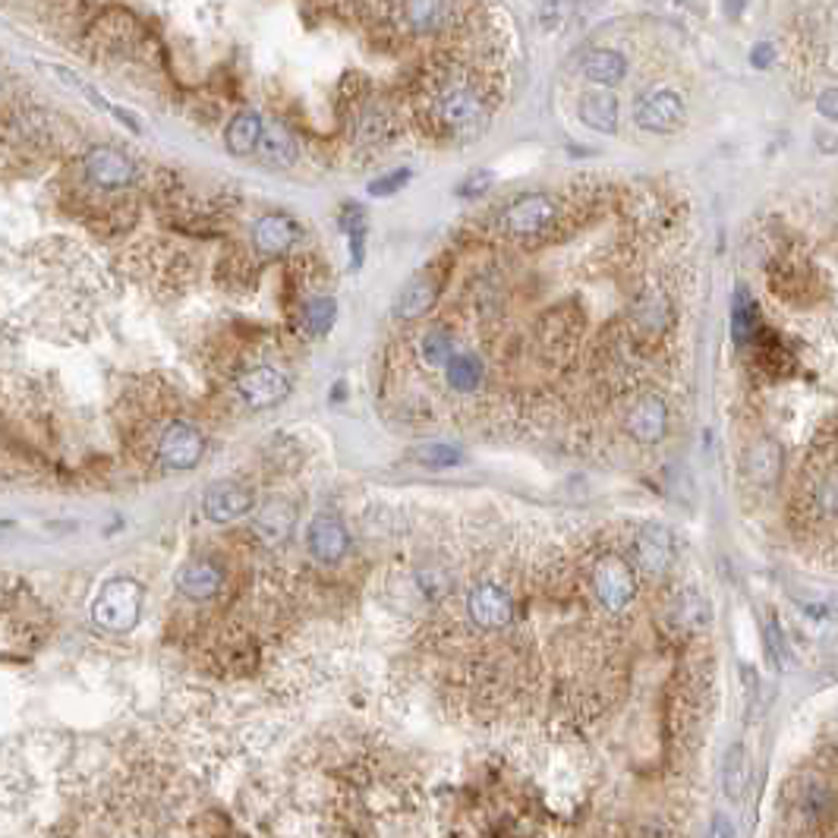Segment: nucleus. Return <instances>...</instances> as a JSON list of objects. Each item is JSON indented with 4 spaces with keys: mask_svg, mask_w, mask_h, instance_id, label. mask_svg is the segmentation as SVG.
<instances>
[{
    "mask_svg": "<svg viewBox=\"0 0 838 838\" xmlns=\"http://www.w3.org/2000/svg\"><path fill=\"white\" fill-rule=\"evenodd\" d=\"M467 609H470V618L477 621L479 628L486 630L508 628L515 621V599L498 583H479L467 599Z\"/></svg>",
    "mask_w": 838,
    "mask_h": 838,
    "instance_id": "nucleus-8",
    "label": "nucleus"
},
{
    "mask_svg": "<svg viewBox=\"0 0 838 838\" xmlns=\"http://www.w3.org/2000/svg\"><path fill=\"white\" fill-rule=\"evenodd\" d=\"M766 644H769V652H772L776 666L785 671V668H788V644H785V637H781V630L776 621H769V628H766Z\"/></svg>",
    "mask_w": 838,
    "mask_h": 838,
    "instance_id": "nucleus-34",
    "label": "nucleus"
},
{
    "mask_svg": "<svg viewBox=\"0 0 838 838\" xmlns=\"http://www.w3.org/2000/svg\"><path fill=\"white\" fill-rule=\"evenodd\" d=\"M558 215V206H555L549 196H523L511 202L508 209L501 211V228L515 237H530V233H539L546 230L555 221Z\"/></svg>",
    "mask_w": 838,
    "mask_h": 838,
    "instance_id": "nucleus-7",
    "label": "nucleus"
},
{
    "mask_svg": "<svg viewBox=\"0 0 838 838\" xmlns=\"http://www.w3.org/2000/svg\"><path fill=\"white\" fill-rule=\"evenodd\" d=\"M341 230L350 240V268L357 271L362 266V256H366V215H362L360 206H353V202L343 206Z\"/></svg>",
    "mask_w": 838,
    "mask_h": 838,
    "instance_id": "nucleus-24",
    "label": "nucleus"
},
{
    "mask_svg": "<svg viewBox=\"0 0 838 838\" xmlns=\"http://www.w3.org/2000/svg\"><path fill=\"white\" fill-rule=\"evenodd\" d=\"M706 618H709V611H706L704 599H697V596H685V599L678 602V621H681V628H687V630L704 628Z\"/></svg>",
    "mask_w": 838,
    "mask_h": 838,
    "instance_id": "nucleus-31",
    "label": "nucleus"
},
{
    "mask_svg": "<svg viewBox=\"0 0 838 838\" xmlns=\"http://www.w3.org/2000/svg\"><path fill=\"white\" fill-rule=\"evenodd\" d=\"M82 171L101 190H127L130 183H136V164L111 146L89 149L82 158Z\"/></svg>",
    "mask_w": 838,
    "mask_h": 838,
    "instance_id": "nucleus-6",
    "label": "nucleus"
},
{
    "mask_svg": "<svg viewBox=\"0 0 838 838\" xmlns=\"http://www.w3.org/2000/svg\"><path fill=\"white\" fill-rule=\"evenodd\" d=\"M757 331V309L747 297H738V306H735V338L738 343H747Z\"/></svg>",
    "mask_w": 838,
    "mask_h": 838,
    "instance_id": "nucleus-30",
    "label": "nucleus"
},
{
    "mask_svg": "<svg viewBox=\"0 0 838 838\" xmlns=\"http://www.w3.org/2000/svg\"><path fill=\"white\" fill-rule=\"evenodd\" d=\"M817 108H819V114L822 117H829V120H836L838 117V108H836V89H826L822 92V98L817 101Z\"/></svg>",
    "mask_w": 838,
    "mask_h": 838,
    "instance_id": "nucleus-36",
    "label": "nucleus"
},
{
    "mask_svg": "<svg viewBox=\"0 0 838 838\" xmlns=\"http://www.w3.org/2000/svg\"><path fill=\"white\" fill-rule=\"evenodd\" d=\"M202 508H206V517L215 520V523H233V520L247 517L256 508V498H252L247 486L218 482V486H211L209 492H206Z\"/></svg>",
    "mask_w": 838,
    "mask_h": 838,
    "instance_id": "nucleus-12",
    "label": "nucleus"
},
{
    "mask_svg": "<svg viewBox=\"0 0 838 838\" xmlns=\"http://www.w3.org/2000/svg\"><path fill=\"white\" fill-rule=\"evenodd\" d=\"M781 467L779 448L772 441H760L754 451H750V477L757 482H776Z\"/></svg>",
    "mask_w": 838,
    "mask_h": 838,
    "instance_id": "nucleus-27",
    "label": "nucleus"
},
{
    "mask_svg": "<svg viewBox=\"0 0 838 838\" xmlns=\"http://www.w3.org/2000/svg\"><path fill=\"white\" fill-rule=\"evenodd\" d=\"M139 615H142V587L130 577L108 580L92 606V618H96L98 628L111 630V634L133 630L139 625Z\"/></svg>",
    "mask_w": 838,
    "mask_h": 838,
    "instance_id": "nucleus-1",
    "label": "nucleus"
},
{
    "mask_svg": "<svg viewBox=\"0 0 838 838\" xmlns=\"http://www.w3.org/2000/svg\"><path fill=\"white\" fill-rule=\"evenodd\" d=\"M448 13H451L448 3H407V7H403L407 26L417 29V32H432V29H439Z\"/></svg>",
    "mask_w": 838,
    "mask_h": 838,
    "instance_id": "nucleus-26",
    "label": "nucleus"
},
{
    "mask_svg": "<svg viewBox=\"0 0 838 838\" xmlns=\"http://www.w3.org/2000/svg\"><path fill=\"white\" fill-rule=\"evenodd\" d=\"M439 114L445 120V127L448 130H455V133H477L479 127H482V120H486V104H482V98L473 92V89H448L439 101Z\"/></svg>",
    "mask_w": 838,
    "mask_h": 838,
    "instance_id": "nucleus-10",
    "label": "nucleus"
},
{
    "mask_svg": "<svg viewBox=\"0 0 838 838\" xmlns=\"http://www.w3.org/2000/svg\"><path fill=\"white\" fill-rule=\"evenodd\" d=\"M580 120L596 133L611 136L618 130V98L611 92H587L580 101Z\"/></svg>",
    "mask_w": 838,
    "mask_h": 838,
    "instance_id": "nucleus-18",
    "label": "nucleus"
},
{
    "mask_svg": "<svg viewBox=\"0 0 838 838\" xmlns=\"http://www.w3.org/2000/svg\"><path fill=\"white\" fill-rule=\"evenodd\" d=\"M722 788L725 798L731 804H741L747 788H750V760H747V747L744 744H731L722 762Z\"/></svg>",
    "mask_w": 838,
    "mask_h": 838,
    "instance_id": "nucleus-19",
    "label": "nucleus"
},
{
    "mask_svg": "<svg viewBox=\"0 0 838 838\" xmlns=\"http://www.w3.org/2000/svg\"><path fill=\"white\" fill-rule=\"evenodd\" d=\"M306 546H309L316 561L338 565L350 549V533H347V527H343V520L338 515H319L312 517V523L306 530Z\"/></svg>",
    "mask_w": 838,
    "mask_h": 838,
    "instance_id": "nucleus-9",
    "label": "nucleus"
},
{
    "mask_svg": "<svg viewBox=\"0 0 838 838\" xmlns=\"http://www.w3.org/2000/svg\"><path fill=\"white\" fill-rule=\"evenodd\" d=\"M772 63V44H757L754 48V67H769Z\"/></svg>",
    "mask_w": 838,
    "mask_h": 838,
    "instance_id": "nucleus-37",
    "label": "nucleus"
},
{
    "mask_svg": "<svg viewBox=\"0 0 838 838\" xmlns=\"http://www.w3.org/2000/svg\"><path fill=\"white\" fill-rule=\"evenodd\" d=\"M297 523V508L287 501H271L262 508V515L256 517V533L266 539L268 546H281L293 533Z\"/></svg>",
    "mask_w": 838,
    "mask_h": 838,
    "instance_id": "nucleus-17",
    "label": "nucleus"
},
{
    "mask_svg": "<svg viewBox=\"0 0 838 838\" xmlns=\"http://www.w3.org/2000/svg\"><path fill=\"white\" fill-rule=\"evenodd\" d=\"M583 77L599 82V86H615L628 77V60L618 51H592L583 60Z\"/></svg>",
    "mask_w": 838,
    "mask_h": 838,
    "instance_id": "nucleus-23",
    "label": "nucleus"
},
{
    "mask_svg": "<svg viewBox=\"0 0 838 838\" xmlns=\"http://www.w3.org/2000/svg\"><path fill=\"white\" fill-rule=\"evenodd\" d=\"M338 319V303L331 297H316L303 306V316H300V325H303L309 335H325L331 325Z\"/></svg>",
    "mask_w": 838,
    "mask_h": 838,
    "instance_id": "nucleus-25",
    "label": "nucleus"
},
{
    "mask_svg": "<svg viewBox=\"0 0 838 838\" xmlns=\"http://www.w3.org/2000/svg\"><path fill=\"white\" fill-rule=\"evenodd\" d=\"M482 376H486V369H482L477 353H470V350H455V357L445 362V379L460 395L477 391L482 385Z\"/></svg>",
    "mask_w": 838,
    "mask_h": 838,
    "instance_id": "nucleus-20",
    "label": "nucleus"
},
{
    "mask_svg": "<svg viewBox=\"0 0 838 838\" xmlns=\"http://www.w3.org/2000/svg\"><path fill=\"white\" fill-rule=\"evenodd\" d=\"M262 127H266L262 114H256V111H240V114L233 117V120L228 123V130H225L228 152H233V154L256 152L259 136H262Z\"/></svg>",
    "mask_w": 838,
    "mask_h": 838,
    "instance_id": "nucleus-21",
    "label": "nucleus"
},
{
    "mask_svg": "<svg viewBox=\"0 0 838 838\" xmlns=\"http://www.w3.org/2000/svg\"><path fill=\"white\" fill-rule=\"evenodd\" d=\"M259 158L271 164V168H290L300 154V146H297V136L287 130L285 123L271 120L262 127V136H259V146H256Z\"/></svg>",
    "mask_w": 838,
    "mask_h": 838,
    "instance_id": "nucleus-16",
    "label": "nucleus"
},
{
    "mask_svg": "<svg viewBox=\"0 0 838 838\" xmlns=\"http://www.w3.org/2000/svg\"><path fill=\"white\" fill-rule=\"evenodd\" d=\"M290 388H293L290 376L278 366H256L237 379V391L252 410H266V407L281 403L290 395Z\"/></svg>",
    "mask_w": 838,
    "mask_h": 838,
    "instance_id": "nucleus-5",
    "label": "nucleus"
},
{
    "mask_svg": "<svg viewBox=\"0 0 838 838\" xmlns=\"http://www.w3.org/2000/svg\"><path fill=\"white\" fill-rule=\"evenodd\" d=\"M706 838H735V826H731V819L725 817V814H716L712 822H709V836Z\"/></svg>",
    "mask_w": 838,
    "mask_h": 838,
    "instance_id": "nucleus-35",
    "label": "nucleus"
},
{
    "mask_svg": "<svg viewBox=\"0 0 838 838\" xmlns=\"http://www.w3.org/2000/svg\"><path fill=\"white\" fill-rule=\"evenodd\" d=\"M422 357L429 366H445V362L455 357V341L445 328H432L426 338H422Z\"/></svg>",
    "mask_w": 838,
    "mask_h": 838,
    "instance_id": "nucleus-29",
    "label": "nucleus"
},
{
    "mask_svg": "<svg viewBox=\"0 0 838 838\" xmlns=\"http://www.w3.org/2000/svg\"><path fill=\"white\" fill-rule=\"evenodd\" d=\"M432 303H436V287H432V281L417 278V281H410V285L398 293V300H395V316H398V319H419V316H426V312L432 309Z\"/></svg>",
    "mask_w": 838,
    "mask_h": 838,
    "instance_id": "nucleus-22",
    "label": "nucleus"
},
{
    "mask_svg": "<svg viewBox=\"0 0 838 838\" xmlns=\"http://www.w3.org/2000/svg\"><path fill=\"white\" fill-rule=\"evenodd\" d=\"M300 240V225L287 215H266L252 228V247L262 256H281Z\"/></svg>",
    "mask_w": 838,
    "mask_h": 838,
    "instance_id": "nucleus-14",
    "label": "nucleus"
},
{
    "mask_svg": "<svg viewBox=\"0 0 838 838\" xmlns=\"http://www.w3.org/2000/svg\"><path fill=\"white\" fill-rule=\"evenodd\" d=\"M596 596L599 602L609 611H625L634 602L637 596V577H634V568H630L625 558L618 555H606L599 565H596Z\"/></svg>",
    "mask_w": 838,
    "mask_h": 838,
    "instance_id": "nucleus-3",
    "label": "nucleus"
},
{
    "mask_svg": "<svg viewBox=\"0 0 838 838\" xmlns=\"http://www.w3.org/2000/svg\"><path fill=\"white\" fill-rule=\"evenodd\" d=\"M206 455V439L192 422H171L158 439V458L168 470H192Z\"/></svg>",
    "mask_w": 838,
    "mask_h": 838,
    "instance_id": "nucleus-4",
    "label": "nucleus"
},
{
    "mask_svg": "<svg viewBox=\"0 0 838 838\" xmlns=\"http://www.w3.org/2000/svg\"><path fill=\"white\" fill-rule=\"evenodd\" d=\"M410 177H413L410 168H398V171L385 173V177L369 183V196H395V192H400L410 183Z\"/></svg>",
    "mask_w": 838,
    "mask_h": 838,
    "instance_id": "nucleus-32",
    "label": "nucleus"
},
{
    "mask_svg": "<svg viewBox=\"0 0 838 838\" xmlns=\"http://www.w3.org/2000/svg\"><path fill=\"white\" fill-rule=\"evenodd\" d=\"M221 587H225V571L218 565L206 561V558L190 561V565H183L177 571V590L183 592L187 599H196V602L218 596Z\"/></svg>",
    "mask_w": 838,
    "mask_h": 838,
    "instance_id": "nucleus-15",
    "label": "nucleus"
},
{
    "mask_svg": "<svg viewBox=\"0 0 838 838\" xmlns=\"http://www.w3.org/2000/svg\"><path fill=\"white\" fill-rule=\"evenodd\" d=\"M413 460H419L422 467H458L463 460V451L455 448V445H445V441H432V445H419L413 451Z\"/></svg>",
    "mask_w": 838,
    "mask_h": 838,
    "instance_id": "nucleus-28",
    "label": "nucleus"
},
{
    "mask_svg": "<svg viewBox=\"0 0 838 838\" xmlns=\"http://www.w3.org/2000/svg\"><path fill=\"white\" fill-rule=\"evenodd\" d=\"M492 183H496V173L486 171V168H479V171L463 177V183L458 187V196H463V199H479L482 192H489Z\"/></svg>",
    "mask_w": 838,
    "mask_h": 838,
    "instance_id": "nucleus-33",
    "label": "nucleus"
},
{
    "mask_svg": "<svg viewBox=\"0 0 838 838\" xmlns=\"http://www.w3.org/2000/svg\"><path fill=\"white\" fill-rule=\"evenodd\" d=\"M628 432L630 439L640 445H656L662 441L668 429V407L662 398H644L640 403H634V410L628 413Z\"/></svg>",
    "mask_w": 838,
    "mask_h": 838,
    "instance_id": "nucleus-13",
    "label": "nucleus"
},
{
    "mask_svg": "<svg viewBox=\"0 0 838 838\" xmlns=\"http://www.w3.org/2000/svg\"><path fill=\"white\" fill-rule=\"evenodd\" d=\"M634 558H637V568L647 577H662V573L671 568L675 561V539L668 533L666 527L659 523H649L640 530L637 542H634Z\"/></svg>",
    "mask_w": 838,
    "mask_h": 838,
    "instance_id": "nucleus-11",
    "label": "nucleus"
},
{
    "mask_svg": "<svg viewBox=\"0 0 838 838\" xmlns=\"http://www.w3.org/2000/svg\"><path fill=\"white\" fill-rule=\"evenodd\" d=\"M634 117L637 123L649 130V133H675L685 127V98L678 96L675 89H666V86H652L644 96L637 98L634 104Z\"/></svg>",
    "mask_w": 838,
    "mask_h": 838,
    "instance_id": "nucleus-2",
    "label": "nucleus"
}]
</instances>
